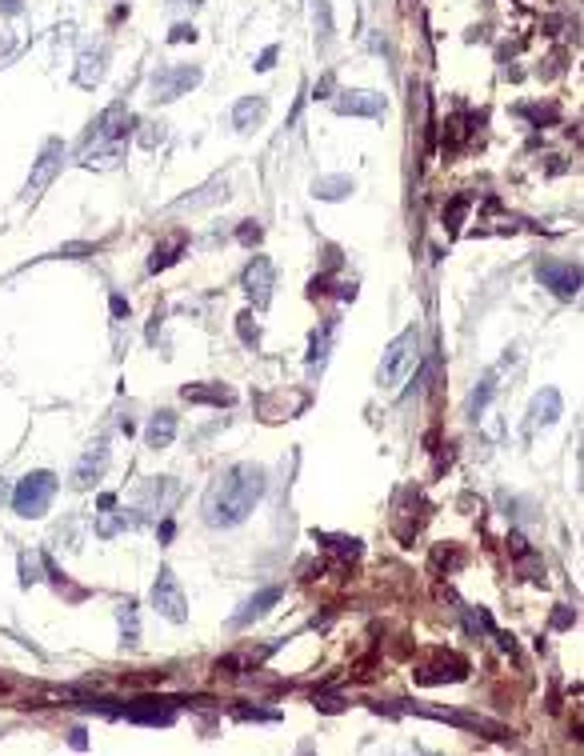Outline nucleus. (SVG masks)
<instances>
[{
    "instance_id": "1",
    "label": "nucleus",
    "mask_w": 584,
    "mask_h": 756,
    "mask_svg": "<svg viewBox=\"0 0 584 756\" xmlns=\"http://www.w3.org/2000/svg\"><path fill=\"white\" fill-rule=\"evenodd\" d=\"M264 488H268V476H264L260 465H248V460L244 465H232L228 472H220L209 484V492H204V520H209L212 529L241 524L260 504Z\"/></svg>"
},
{
    "instance_id": "2",
    "label": "nucleus",
    "mask_w": 584,
    "mask_h": 756,
    "mask_svg": "<svg viewBox=\"0 0 584 756\" xmlns=\"http://www.w3.org/2000/svg\"><path fill=\"white\" fill-rule=\"evenodd\" d=\"M412 364H416V332L408 328V332H400V337L380 353V372H376L380 388L396 392V388L405 385V376L412 372Z\"/></svg>"
},
{
    "instance_id": "3",
    "label": "nucleus",
    "mask_w": 584,
    "mask_h": 756,
    "mask_svg": "<svg viewBox=\"0 0 584 756\" xmlns=\"http://www.w3.org/2000/svg\"><path fill=\"white\" fill-rule=\"evenodd\" d=\"M52 497H56V476L52 472H29L17 484V492H13V508H17V516L36 520V516L49 513Z\"/></svg>"
},
{
    "instance_id": "4",
    "label": "nucleus",
    "mask_w": 584,
    "mask_h": 756,
    "mask_svg": "<svg viewBox=\"0 0 584 756\" xmlns=\"http://www.w3.org/2000/svg\"><path fill=\"white\" fill-rule=\"evenodd\" d=\"M152 609L161 612L164 620H172V625L188 620V600L180 593V580L172 577V568H161L156 580H152Z\"/></svg>"
},
{
    "instance_id": "5",
    "label": "nucleus",
    "mask_w": 584,
    "mask_h": 756,
    "mask_svg": "<svg viewBox=\"0 0 584 756\" xmlns=\"http://www.w3.org/2000/svg\"><path fill=\"white\" fill-rule=\"evenodd\" d=\"M200 84V68L196 65H177V68H161V72H152V100H177L184 97L188 88Z\"/></svg>"
},
{
    "instance_id": "6",
    "label": "nucleus",
    "mask_w": 584,
    "mask_h": 756,
    "mask_svg": "<svg viewBox=\"0 0 584 756\" xmlns=\"http://www.w3.org/2000/svg\"><path fill=\"white\" fill-rule=\"evenodd\" d=\"M536 280L544 289H552L556 296H576L581 292V268L565 264V260H540L536 264Z\"/></svg>"
},
{
    "instance_id": "7",
    "label": "nucleus",
    "mask_w": 584,
    "mask_h": 756,
    "mask_svg": "<svg viewBox=\"0 0 584 756\" xmlns=\"http://www.w3.org/2000/svg\"><path fill=\"white\" fill-rule=\"evenodd\" d=\"M60 161H65V140H49V145L40 148V161H36V168L29 172V188H24V196L33 200V196H40L44 188L52 184V177L60 172Z\"/></svg>"
},
{
    "instance_id": "8",
    "label": "nucleus",
    "mask_w": 584,
    "mask_h": 756,
    "mask_svg": "<svg viewBox=\"0 0 584 756\" xmlns=\"http://www.w3.org/2000/svg\"><path fill=\"white\" fill-rule=\"evenodd\" d=\"M244 292L252 296V305L264 308L268 296H273V260L268 257H252L248 268H244Z\"/></svg>"
},
{
    "instance_id": "9",
    "label": "nucleus",
    "mask_w": 584,
    "mask_h": 756,
    "mask_svg": "<svg viewBox=\"0 0 584 756\" xmlns=\"http://www.w3.org/2000/svg\"><path fill=\"white\" fill-rule=\"evenodd\" d=\"M132 116L124 104H113V108H104L100 120L92 124V136H88V145H108V140H124V132H129Z\"/></svg>"
},
{
    "instance_id": "10",
    "label": "nucleus",
    "mask_w": 584,
    "mask_h": 756,
    "mask_svg": "<svg viewBox=\"0 0 584 756\" xmlns=\"http://www.w3.org/2000/svg\"><path fill=\"white\" fill-rule=\"evenodd\" d=\"M104 465H108V440L100 436L97 444H92V449L76 460V468H72V488H88V484H97L100 472H104Z\"/></svg>"
},
{
    "instance_id": "11",
    "label": "nucleus",
    "mask_w": 584,
    "mask_h": 756,
    "mask_svg": "<svg viewBox=\"0 0 584 756\" xmlns=\"http://www.w3.org/2000/svg\"><path fill=\"white\" fill-rule=\"evenodd\" d=\"M332 108L341 116H380L384 113V97H376V93H341L332 100Z\"/></svg>"
},
{
    "instance_id": "12",
    "label": "nucleus",
    "mask_w": 584,
    "mask_h": 756,
    "mask_svg": "<svg viewBox=\"0 0 584 756\" xmlns=\"http://www.w3.org/2000/svg\"><path fill=\"white\" fill-rule=\"evenodd\" d=\"M104 61H108V49L97 45V49H84L81 61H76V84L81 88H97L104 81Z\"/></svg>"
},
{
    "instance_id": "13",
    "label": "nucleus",
    "mask_w": 584,
    "mask_h": 756,
    "mask_svg": "<svg viewBox=\"0 0 584 756\" xmlns=\"http://www.w3.org/2000/svg\"><path fill=\"white\" fill-rule=\"evenodd\" d=\"M556 417H560V392H556V388L536 392V396H533V408H528V433H533L536 424H552Z\"/></svg>"
},
{
    "instance_id": "14",
    "label": "nucleus",
    "mask_w": 584,
    "mask_h": 756,
    "mask_svg": "<svg viewBox=\"0 0 584 756\" xmlns=\"http://www.w3.org/2000/svg\"><path fill=\"white\" fill-rule=\"evenodd\" d=\"M276 600H280V588H260V593L252 596V600H244V609L232 616V628H244V625H252V620H260Z\"/></svg>"
},
{
    "instance_id": "15",
    "label": "nucleus",
    "mask_w": 584,
    "mask_h": 756,
    "mask_svg": "<svg viewBox=\"0 0 584 756\" xmlns=\"http://www.w3.org/2000/svg\"><path fill=\"white\" fill-rule=\"evenodd\" d=\"M145 440H148V449H168L172 440H177V412H156V417L148 420V428H145Z\"/></svg>"
},
{
    "instance_id": "16",
    "label": "nucleus",
    "mask_w": 584,
    "mask_h": 756,
    "mask_svg": "<svg viewBox=\"0 0 584 756\" xmlns=\"http://www.w3.org/2000/svg\"><path fill=\"white\" fill-rule=\"evenodd\" d=\"M264 113H268V100L264 97H241L236 100V108H232V124L241 132L248 129H257L260 120H264Z\"/></svg>"
},
{
    "instance_id": "17",
    "label": "nucleus",
    "mask_w": 584,
    "mask_h": 756,
    "mask_svg": "<svg viewBox=\"0 0 584 756\" xmlns=\"http://www.w3.org/2000/svg\"><path fill=\"white\" fill-rule=\"evenodd\" d=\"M184 248H188V236H184V232H172V236H168V241H164L161 248L148 257V273H164L168 264H177Z\"/></svg>"
},
{
    "instance_id": "18",
    "label": "nucleus",
    "mask_w": 584,
    "mask_h": 756,
    "mask_svg": "<svg viewBox=\"0 0 584 756\" xmlns=\"http://www.w3.org/2000/svg\"><path fill=\"white\" fill-rule=\"evenodd\" d=\"M120 156H124V140H108V145H88L84 148L81 164H88V168H113Z\"/></svg>"
},
{
    "instance_id": "19",
    "label": "nucleus",
    "mask_w": 584,
    "mask_h": 756,
    "mask_svg": "<svg viewBox=\"0 0 584 756\" xmlns=\"http://www.w3.org/2000/svg\"><path fill=\"white\" fill-rule=\"evenodd\" d=\"M188 404H232L236 396L228 392V388L220 385H184V392H180Z\"/></svg>"
},
{
    "instance_id": "20",
    "label": "nucleus",
    "mask_w": 584,
    "mask_h": 756,
    "mask_svg": "<svg viewBox=\"0 0 584 756\" xmlns=\"http://www.w3.org/2000/svg\"><path fill=\"white\" fill-rule=\"evenodd\" d=\"M124 716L136 724H172V708H156V700H140L136 708H124Z\"/></svg>"
},
{
    "instance_id": "21",
    "label": "nucleus",
    "mask_w": 584,
    "mask_h": 756,
    "mask_svg": "<svg viewBox=\"0 0 584 756\" xmlns=\"http://www.w3.org/2000/svg\"><path fill=\"white\" fill-rule=\"evenodd\" d=\"M312 193L321 196V200H341L344 193H352V180L348 177H325L312 184Z\"/></svg>"
},
{
    "instance_id": "22",
    "label": "nucleus",
    "mask_w": 584,
    "mask_h": 756,
    "mask_svg": "<svg viewBox=\"0 0 584 756\" xmlns=\"http://www.w3.org/2000/svg\"><path fill=\"white\" fill-rule=\"evenodd\" d=\"M492 392H496V385H492V376H485L480 385L472 388V396H469V417H472V420H476V417H480V412L488 408V401H492Z\"/></svg>"
},
{
    "instance_id": "23",
    "label": "nucleus",
    "mask_w": 584,
    "mask_h": 756,
    "mask_svg": "<svg viewBox=\"0 0 584 756\" xmlns=\"http://www.w3.org/2000/svg\"><path fill=\"white\" fill-rule=\"evenodd\" d=\"M120 636H124V644H140V625H136V604L132 600L120 604Z\"/></svg>"
},
{
    "instance_id": "24",
    "label": "nucleus",
    "mask_w": 584,
    "mask_h": 756,
    "mask_svg": "<svg viewBox=\"0 0 584 756\" xmlns=\"http://www.w3.org/2000/svg\"><path fill=\"white\" fill-rule=\"evenodd\" d=\"M312 24H316V33H321V49L328 45V36H332V17H328V0H312Z\"/></svg>"
},
{
    "instance_id": "25",
    "label": "nucleus",
    "mask_w": 584,
    "mask_h": 756,
    "mask_svg": "<svg viewBox=\"0 0 584 756\" xmlns=\"http://www.w3.org/2000/svg\"><path fill=\"white\" fill-rule=\"evenodd\" d=\"M328 356V328H321V332H312V344H309V364H321Z\"/></svg>"
},
{
    "instance_id": "26",
    "label": "nucleus",
    "mask_w": 584,
    "mask_h": 756,
    "mask_svg": "<svg viewBox=\"0 0 584 756\" xmlns=\"http://www.w3.org/2000/svg\"><path fill=\"white\" fill-rule=\"evenodd\" d=\"M140 136H136V140H140V145L145 148H156V145H164V136H168V132H164V124L161 120H156V124H140Z\"/></svg>"
},
{
    "instance_id": "27",
    "label": "nucleus",
    "mask_w": 584,
    "mask_h": 756,
    "mask_svg": "<svg viewBox=\"0 0 584 756\" xmlns=\"http://www.w3.org/2000/svg\"><path fill=\"white\" fill-rule=\"evenodd\" d=\"M124 524H129V520H124V513H120V516H108V508H104V516L97 520V532H100V536H113V532L124 529Z\"/></svg>"
},
{
    "instance_id": "28",
    "label": "nucleus",
    "mask_w": 584,
    "mask_h": 756,
    "mask_svg": "<svg viewBox=\"0 0 584 756\" xmlns=\"http://www.w3.org/2000/svg\"><path fill=\"white\" fill-rule=\"evenodd\" d=\"M236 321H241V340H244V344H257L260 328H257V324H252V312H241V316H236Z\"/></svg>"
},
{
    "instance_id": "29",
    "label": "nucleus",
    "mask_w": 584,
    "mask_h": 756,
    "mask_svg": "<svg viewBox=\"0 0 584 756\" xmlns=\"http://www.w3.org/2000/svg\"><path fill=\"white\" fill-rule=\"evenodd\" d=\"M464 212H469V196H456L453 204H448V228H456L464 220Z\"/></svg>"
},
{
    "instance_id": "30",
    "label": "nucleus",
    "mask_w": 584,
    "mask_h": 756,
    "mask_svg": "<svg viewBox=\"0 0 584 756\" xmlns=\"http://www.w3.org/2000/svg\"><path fill=\"white\" fill-rule=\"evenodd\" d=\"M36 580H40V572H36V561L20 556V584H36Z\"/></svg>"
},
{
    "instance_id": "31",
    "label": "nucleus",
    "mask_w": 584,
    "mask_h": 756,
    "mask_svg": "<svg viewBox=\"0 0 584 756\" xmlns=\"http://www.w3.org/2000/svg\"><path fill=\"white\" fill-rule=\"evenodd\" d=\"M168 40H172V45H180V40H196V29L193 24H177V29L168 33Z\"/></svg>"
},
{
    "instance_id": "32",
    "label": "nucleus",
    "mask_w": 584,
    "mask_h": 756,
    "mask_svg": "<svg viewBox=\"0 0 584 756\" xmlns=\"http://www.w3.org/2000/svg\"><path fill=\"white\" fill-rule=\"evenodd\" d=\"M236 236H241V244H260V228L248 220V225H241V232H236Z\"/></svg>"
},
{
    "instance_id": "33",
    "label": "nucleus",
    "mask_w": 584,
    "mask_h": 756,
    "mask_svg": "<svg viewBox=\"0 0 584 756\" xmlns=\"http://www.w3.org/2000/svg\"><path fill=\"white\" fill-rule=\"evenodd\" d=\"M273 61H276V49H264V52H260V61H257V68H260V72H268Z\"/></svg>"
},
{
    "instance_id": "34",
    "label": "nucleus",
    "mask_w": 584,
    "mask_h": 756,
    "mask_svg": "<svg viewBox=\"0 0 584 756\" xmlns=\"http://www.w3.org/2000/svg\"><path fill=\"white\" fill-rule=\"evenodd\" d=\"M113 316H129V300L124 296H113Z\"/></svg>"
},
{
    "instance_id": "35",
    "label": "nucleus",
    "mask_w": 584,
    "mask_h": 756,
    "mask_svg": "<svg viewBox=\"0 0 584 756\" xmlns=\"http://www.w3.org/2000/svg\"><path fill=\"white\" fill-rule=\"evenodd\" d=\"M0 13H4V17H17V13H20V0H0Z\"/></svg>"
},
{
    "instance_id": "36",
    "label": "nucleus",
    "mask_w": 584,
    "mask_h": 756,
    "mask_svg": "<svg viewBox=\"0 0 584 756\" xmlns=\"http://www.w3.org/2000/svg\"><path fill=\"white\" fill-rule=\"evenodd\" d=\"M572 620H576V616H572V612H556V616H552V625H556V628H568V625H572Z\"/></svg>"
},
{
    "instance_id": "37",
    "label": "nucleus",
    "mask_w": 584,
    "mask_h": 756,
    "mask_svg": "<svg viewBox=\"0 0 584 756\" xmlns=\"http://www.w3.org/2000/svg\"><path fill=\"white\" fill-rule=\"evenodd\" d=\"M68 740H72V748H84V728H72V732H68Z\"/></svg>"
},
{
    "instance_id": "38",
    "label": "nucleus",
    "mask_w": 584,
    "mask_h": 756,
    "mask_svg": "<svg viewBox=\"0 0 584 756\" xmlns=\"http://www.w3.org/2000/svg\"><path fill=\"white\" fill-rule=\"evenodd\" d=\"M172 532H177V529H172V520H164V524H161V540H172Z\"/></svg>"
},
{
    "instance_id": "39",
    "label": "nucleus",
    "mask_w": 584,
    "mask_h": 756,
    "mask_svg": "<svg viewBox=\"0 0 584 756\" xmlns=\"http://www.w3.org/2000/svg\"><path fill=\"white\" fill-rule=\"evenodd\" d=\"M172 4H200V0H172Z\"/></svg>"
},
{
    "instance_id": "40",
    "label": "nucleus",
    "mask_w": 584,
    "mask_h": 756,
    "mask_svg": "<svg viewBox=\"0 0 584 756\" xmlns=\"http://www.w3.org/2000/svg\"><path fill=\"white\" fill-rule=\"evenodd\" d=\"M0 500H4V484H0Z\"/></svg>"
}]
</instances>
